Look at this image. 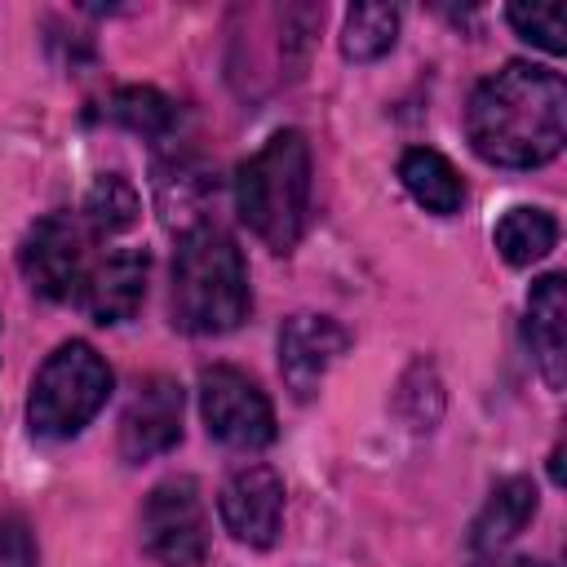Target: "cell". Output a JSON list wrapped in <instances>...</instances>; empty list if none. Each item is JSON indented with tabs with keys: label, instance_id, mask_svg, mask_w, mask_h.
<instances>
[{
	"label": "cell",
	"instance_id": "cell-11",
	"mask_svg": "<svg viewBox=\"0 0 567 567\" xmlns=\"http://www.w3.org/2000/svg\"><path fill=\"white\" fill-rule=\"evenodd\" d=\"M146 252L142 248H115L97 266H89L80 284V301L97 323H124L137 315L146 297Z\"/></svg>",
	"mask_w": 567,
	"mask_h": 567
},
{
	"label": "cell",
	"instance_id": "cell-13",
	"mask_svg": "<svg viewBox=\"0 0 567 567\" xmlns=\"http://www.w3.org/2000/svg\"><path fill=\"white\" fill-rule=\"evenodd\" d=\"M532 518H536V483L532 478H505V483H496V492L478 509V518L470 527V545L478 554H501Z\"/></svg>",
	"mask_w": 567,
	"mask_h": 567
},
{
	"label": "cell",
	"instance_id": "cell-20",
	"mask_svg": "<svg viewBox=\"0 0 567 567\" xmlns=\"http://www.w3.org/2000/svg\"><path fill=\"white\" fill-rule=\"evenodd\" d=\"M505 18L536 49H545V53H563L567 49V13H563V4H509Z\"/></svg>",
	"mask_w": 567,
	"mask_h": 567
},
{
	"label": "cell",
	"instance_id": "cell-14",
	"mask_svg": "<svg viewBox=\"0 0 567 567\" xmlns=\"http://www.w3.org/2000/svg\"><path fill=\"white\" fill-rule=\"evenodd\" d=\"M399 182L408 186V195H412L421 208H430V213H439V217H452V213L465 204V182H461V173L452 168L447 155H439V151H430V146L403 151V159H399Z\"/></svg>",
	"mask_w": 567,
	"mask_h": 567
},
{
	"label": "cell",
	"instance_id": "cell-7",
	"mask_svg": "<svg viewBox=\"0 0 567 567\" xmlns=\"http://www.w3.org/2000/svg\"><path fill=\"white\" fill-rule=\"evenodd\" d=\"M18 266H22L27 284H31L40 297H49V301H71V297H80V284H84V275H89L80 221L66 217V213L40 217V221L27 230L22 248H18Z\"/></svg>",
	"mask_w": 567,
	"mask_h": 567
},
{
	"label": "cell",
	"instance_id": "cell-2",
	"mask_svg": "<svg viewBox=\"0 0 567 567\" xmlns=\"http://www.w3.org/2000/svg\"><path fill=\"white\" fill-rule=\"evenodd\" d=\"M248 266L217 226L186 230L173 257V323L195 337L230 332L248 319Z\"/></svg>",
	"mask_w": 567,
	"mask_h": 567
},
{
	"label": "cell",
	"instance_id": "cell-21",
	"mask_svg": "<svg viewBox=\"0 0 567 567\" xmlns=\"http://www.w3.org/2000/svg\"><path fill=\"white\" fill-rule=\"evenodd\" d=\"M0 563L4 567H35V536L18 514L0 518Z\"/></svg>",
	"mask_w": 567,
	"mask_h": 567
},
{
	"label": "cell",
	"instance_id": "cell-15",
	"mask_svg": "<svg viewBox=\"0 0 567 567\" xmlns=\"http://www.w3.org/2000/svg\"><path fill=\"white\" fill-rule=\"evenodd\" d=\"M208 195H213V177H208L195 159H173V164H164L159 177H155L159 213H164V221H168L173 230L182 226V235L208 226V221H204Z\"/></svg>",
	"mask_w": 567,
	"mask_h": 567
},
{
	"label": "cell",
	"instance_id": "cell-1",
	"mask_svg": "<svg viewBox=\"0 0 567 567\" xmlns=\"http://www.w3.org/2000/svg\"><path fill=\"white\" fill-rule=\"evenodd\" d=\"M470 146L501 168H536L563 151L567 84L549 66L505 62L487 75L465 111Z\"/></svg>",
	"mask_w": 567,
	"mask_h": 567
},
{
	"label": "cell",
	"instance_id": "cell-6",
	"mask_svg": "<svg viewBox=\"0 0 567 567\" xmlns=\"http://www.w3.org/2000/svg\"><path fill=\"white\" fill-rule=\"evenodd\" d=\"M199 412L217 443L257 452L275 439V408L252 377L230 363H213L199 372Z\"/></svg>",
	"mask_w": 567,
	"mask_h": 567
},
{
	"label": "cell",
	"instance_id": "cell-3",
	"mask_svg": "<svg viewBox=\"0 0 567 567\" xmlns=\"http://www.w3.org/2000/svg\"><path fill=\"white\" fill-rule=\"evenodd\" d=\"M235 208L270 252L297 248L310 208V146L297 128L270 133L266 146L239 164Z\"/></svg>",
	"mask_w": 567,
	"mask_h": 567
},
{
	"label": "cell",
	"instance_id": "cell-5",
	"mask_svg": "<svg viewBox=\"0 0 567 567\" xmlns=\"http://www.w3.org/2000/svg\"><path fill=\"white\" fill-rule=\"evenodd\" d=\"M142 545L159 567H204L208 514L190 474H173L151 487L142 505Z\"/></svg>",
	"mask_w": 567,
	"mask_h": 567
},
{
	"label": "cell",
	"instance_id": "cell-16",
	"mask_svg": "<svg viewBox=\"0 0 567 567\" xmlns=\"http://www.w3.org/2000/svg\"><path fill=\"white\" fill-rule=\"evenodd\" d=\"M492 239H496V248H501V257L509 266H532V261H540L558 244V221L545 208L518 204V208H509L496 221V235Z\"/></svg>",
	"mask_w": 567,
	"mask_h": 567
},
{
	"label": "cell",
	"instance_id": "cell-12",
	"mask_svg": "<svg viewBox=\"0 0 567 567\" xmlns=\"http://www.w3.org/2000/svg\"><path fill=\"white\" fill-rule=\"evenodd\" d=\"M527 346L549 390L567 381V284L563 275H545L532 284L527 297Z\"/></svg>",
	"mask_w": 567,
	"mask_h": 567
},
{
	"label": "cell",
	"instance_id": "cell-9",
	"mask_svg": "<svg viewBox=\"0 0 567 567\" xmlns=\"http://www.w3.org/2000/svg\"><path fill=\"white\" fill-rule=\"evenodd\" d=\"M350 350V332L332 315H292L279 328V372L292 399H315L328 368Z\"/></svg>",
	"mask_w": 567,
	"mask_h": 567
},
{
	"label": "cell",
	"instance_id": "cell-8",
	"mask_svg": "<svg viewBox=\"0 0 567 567\" xmlns=\"http://www.w3.org/2000/svg\"><path fill=\"white\" fill-rule=\"evenodd\" d=\"M221 527L252 549H270L284 527V478L270 465H244L226 478L221 496Z\"/></svg>",
	"mask_w": 567,
	"mask_h": 567
},
{
	"label": "cell",
	"instance_id": "cell-17",
	"mask_svg": "<svg viewBox=\"0 0 567 567\" xmlns=\"http://www.w3.org/2000/svg\"><path fill=\"white\" fill-rule=\"evenodd\" d=\"M399 40V9L394 4H354L341 27V53L350 62H377Z\"/></svg>",
	"mask_w": 567,
	"mask_h": 567
},
{
	"label": "cell",
	"instance_id": "cell-4",
	"mask_svg": "<svg viewBox=\"0 0 567 567\" xmlns=\"http://www.w3.org/2000/svg\"><path fill=\"white\" fill-rule=\"evenodd\" d=\"M111 394V368L89 341H62L35 372L27 421L40 439L80 434Z\"/></svg>",
	"mask_w": 567,
	"mask_h": 567
},
{
	"label": "cell",
	"instance_id": "cell-18",
	"mask_svg": "<svg viewBox=\"0 0 567 567\" xmlns=\"http://www.w3.org/2000/svg\"><path fill=\"white\" fill-rule=\"evenodd\" d=\"M142 213V199L133 190V182L124 173H102L93 186H89V199H84V217L97 235H120L137 221Z\"/></svg>",
	"mask_w": 567,
	"mask_h": 567
},
{
	"label": "cell",
	"instance_id": "cell-10",
	"mask_svg": "<svg viewBox=\"0 0 567 567\" xmlns=\"http://www.w3.org/2000/svg\"><path fill=\"white\" fill-rule=\"evenodd\" d=\"M182 439V385L173 377H146L120 416V456L142 465L164 456Z\"/></svg>",
	"mask_w": 567,
	"mask_h": 567
},
{
	"label": "cell",
	"instance_id": "cell-19",
	"mask_svg": "<svg viewBox=\"0 0 567 567\" xmlns=\"http://www.w3.org/2000/svg\"><path fill=\"white\" fill-rule=\"evenodd\" d=\"M111 120L142 137H164L177 124V106L151 84H128L111 97Z\"/></svg>",
	"mask_w": 567,
	"mask_h": 567
}]
</instances>
